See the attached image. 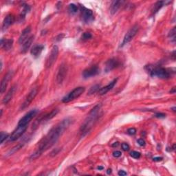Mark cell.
I'll use <instances>...</instances> for the list:
<instances>
[{
    "instance_id": "cell-1",
    "label": "cell",
    "mask_w": 176,
    "mask_h": 176,
    "mask_svg": "<svg viewBox=\"0 0 176 176\" xmlns=\"http://www.w3.org/2000/svg\"><path fill=\"white\" fill-rule=\"evenodd\" d=\"M70 124V120L69 119H65L61 122H60L59 125H57L56 127L53 128L48 132L46 136L44 137L43 140L41 141L39 146L37 149V150L33 153L30 156V160H34L37 159L42 155L43 152L47 151L48 149L51 148L54 144L57 143L59 137L63 134V132L67 127Z\"/></svg>"
},
{
    "instance_id": "cell-2",
    "label": "cell",
    "mask_w": 176,
    "mask_h": 176,
    "mask_svg": "<svg viewBox=\"0 0 176 176\" xmlns=\"http://www.w3.org/2000/svg\"><path fill=\"white\" fill-rule=\"evenodd\" d=\"M100 108L101 105L100 104L96 105L95 107L91 110L88 116L87 117V119L85 120L83 124L81 125L80 131L83 136H85L86 134H88V132L90 131V129L93 127L96 121L98 119V113L100 112Z\"/></svg>"
},
{
    "instance_id": "cell-3",
    "label": "cell",
    "mask_w": 176,
    "mask_h": 176,
    "mask_svg": "<svg viewBox=\"0 0 176 176\" xmlns=\"http://www.w3.org/2000/svg\"><path fill=\"white\" fill-rule=\"evenodd\" d=\"M147 71L151 76H157L160 79H168L171 76V73L168 69L161 67H153L149 66L147 67Z\"/></svg>"
},
{
    "instance_id": "cell-4",
    "label": "cell",
    "mask_w": 176,
    "mask_h": 176,
    "mask_svg": "<svg viewBox=\"0 0 176 176\" xmlns=\"http://www.w3.org/2000/svg\"><path fill=\"white\" fill-rule=\"evenodd\" d=\"M85 90V88H83V87H79V88H75L74 90H72L71 92H69L68 94L63 98L62 102L67 103L70 102V101L73 100L74 99H76V98H79L82 94L84 93Z\"/></svg>"
},
{
    "instance_id": "cell-5",
    "label": "cell",
    "mask_w": 176,
    "mask_h": 176,
    "mask_svg": "<svg viewBox=\"0 0 176 176\" xmlns=\"http://www.w3.org/2000/svg\"><path fill=\"white\" fill-rule=\"evenodd\" d=\"M58 55H59V48H58L57 45H54L46 60V63H45V67L47 68H49L56 62Z\"/></svg>"
},
{
    "instance_id": "cell-6",
    "label": "cell",
    "mask_w": 176,
    "mask_h": 176,
    "mask_svg": "<svg viewBox=\"0 0 176 176\" xmlns=\"http://www.w3.org/2000/svg\"><path fill=\"white\" fill-rule=\"evenodd\" d=\"M139 30V27L137 25H134L133 27H132L130 30L127 32V33L125 35V37L123 39V41H122V43L121 44V47H123L125 45H126L129 42H131V41L133 39L134 37L136 35L137 32H138Z\"/></svg>"
},
{
    "instance_id": "cell-7",
    "label": "cell",
    "mask_w": 176,
    "mask_h": 176,
    "mask_svg": "<svg viewBox=\"0 0 176 176\" xmlns=\"http://www.w3.org/2000/svg\"><path fill=\"white\" fill-rule=\"evenodd\" d=\"M37 91H38L37 88H33L32 90L30 91V92H29L27 96H26L25 100H24V102L23 103V104L21 105V110H25L26 108H27L28 106L30 105V103L32 102V100L35 99L36 96H37Z\"/></svg>"
},
{
    "instance_id": "cell-8",
    "label": "cell",
    "mask_w": 176,
    "mask_h": 176,
    "mask_svg": "<svg viewBox=\"0 0 176 176\" xmlns=\"http://www.w3.org/2000/svg\"><path fill=\"white\" fill-rule=\"evenodd\" d=\"M37 114V110H31L27 113L24 116L19 120L18 122L19 126H26V125H28V124L31 121L34 117Z\"/></svg>"
},
{
    "instance_id": "cell-9",
    "label": "cell",
    "mask_w": 176,
    "mask_h": 176,
    "mask_svg": "<svg viewBox=\"0 0 176 176\" xmlns=\"http://www.w3.org/2000/svg\"><path fill=\"white\" fill-rule=\"evenodd\" d=\"M67 72V67L66 63H63L59 66L57 75V82L59 84H61L66 79Z\"/></svg>"
},
{
    "instance_id": "cell-10",
    "label": "cell",
    "mask_w": 176,
    "mask_h": 176,
    "mask_svg": "<svg viewBox=\"0 0 176 176\" xmlns=\"http://www.w3.org/2000/svg\"><path fill=\"white\" fill-rule=\"evenodd\" d=\"M26 129H27V125H26V126H19L18 125L17 128L14 130L13 133L11 135V136H9V141L13 142L17 140L19 138H20L22 136Z\"/></svg>"
},
{
    "instance_id": "cell-11",
    "label": "cell",
    "mask_w": 176,
    "mask_h": 176,
    "mask_svg": "<svg viewBox=\"0 0 176 176\" xmlns=\"http://www.w3.org/2000/svg\"><path fill=\"white\" fill-rule=\"evenodd\" d=\"M81 14L84 21L90 23L94 20V14L91 10L88 9L84 6H81Z\"/></svg>"
},
{
    "instance_id": "cell-12",
    "label": "cell",
    "mask_w": 176,
    "mask_h": 176,
    "mask_svg": "<svg viewBox=\"0 0 176 176\" xmlns=\"http://www.w3.org/2000/svg\"><path fill=\"white\" fill-rule=\"evenodd\" d=\"M100 73V69L98 68V66H93L90 68H88L85 69L83 72V76L85 79L91 78V77L96 76L97 74Z\"/></svg>"
},
{
    "instance_id": "cell-13",
    "label": "cell",
    "mask_w": 176,
    "mask_h": 176,
    "mask_svg": "<svg viewBox=\"0 0 176 176\" xmlns=\"http://www.w3.org/2000/svg\"><path fill=\"white\" fill-rule=\"evenodd\" d=\"M13 72L9 71L8 73H7L6 75L4 76V77L2 79V81L1 82V87H0V90H1V94H4V92L6 91V89L7 88V85H8L9 81L11 80L13 77Z\"/></svg>"
},
{
    "instance_id": "cell-14",
    "label": "cell",
    "mask_w": 176,
    "mask_h": 176,
    "mask_svg": "<svg viewBox=\"0 0 176 176\" xmlns=\"http://www.w3.org/2000/svg\"><path fill=\"white\" fill-rule=\"evenodd\" d=\"M119 65H120V63L117 59H110L106 62L105 71L106 72H109L110 71L113 70L114 69L116 68L117 67H119Z\"/></svg>"
},
{
    "instance_id": "cell-15",
    "label": "cell",
    "mask_w": 176,
    "mask_h": 176,
    "mask_svg": "<svg viewBox=\"0 0 176 176\" xmlns=\"http://www.w3.org/2000/svg\"><path fill=\"white\" fill-rule=\"evenodd\" d=\"M17 91V86L16 85H14L12 87V88L10 89L9 91L7 92V94L3 98V100H2V103H4V104L6 105L8 104V103L10 102V101L11 100L12 98H13V96L14 95V94H15Z\"/></svg>"
},
{
    "instance_id": "cell-16",
    "label": "cell",
    "mask_w": 176,
    "mask_h": 176,
    "mask_svg": "<svg viewBox=\"0 0 176 176\" xmlns=\"http://www.w3.org/2000/svg\"><path fill=\"white\" fill-rule=\"evenodd\" d=\"M30 32H31V28L30 27V26H28V27L24 29L22 32H21L20 37H19V43H22L23 44V43L25 42L29 37H30V36H29L30 34Z\"/></svg>"
},
{
    "instance_id": "cell-17",
    "label": "cell",
    "mask_w": 176,
    "mask_h": 176,
    "mask_svg": "<svg viewBox=\"0 0 176 176\" xmlns=\"http://www.w3.org/2000/svg\"><path fill=\"white\" fill-rule=\"evenodd\" d=\"M14 21V17L13 14H8L5 17L2 25V30H5L8 28L10 26L12 25Z\"/></svg>"
},
{
    "instance_id": "cell-18",
    "label": "cell",
    "mask_w": 176,
    "mask_h": 176,
    "mask_svg": "<svg viewBox=\"0 0 176 176\" xmlns=\"http://www.w3.org/2000/svg\"><path fill=\"white\" fill-rule=\"evenodd\" d=\"M44 46L42 44H37L34 45L32 49L30 50V53L32 56L37 57L41 54V53L43 51Z\"/></svg>"
},
{
    "instance_id": "cell-19",
    "label": "cell",
    "mask_w": 176,
    "mask_h": 176,
    "mask_svg": "<svg viewBox=\"0 0 176 176\" xmlns=\"http://www.w3.org/2000/svg\"><path fill=\"white\" fill-rule=\"evenodd\" d=\"M116 81H117V79H114V80L111 82L110 84H108L107 86H105L103 88H100V90H98V94H99V95H104L105 94H107L108 91L114 88L116 83Z\"/></svg>"
},
{
    "instance_id": "cell-20",
    "label": "cell",
    "mask_w": 176,
    "mask_h": 176,
    "mask_svg": "<svg viewBox=\"0 0 176 176\" xmlns=\"http://www.w3.org/2000/svg\"><path fill=\"white\" fill-rule=\"evenodd\" d=\"M13 39H2L1 41V47L6 51L11 49L13 47Z\"/></svg>"
},
{
    "instance_id": "cell-21",
    "label": "cell",
    "mask_w": 176,
    "mask_h": 176,
    "mask_svg": "<svg viewBox=\"0 0 176 176\" xmlns=\"http://www.w3.org/2000/svg\"><path fill=\"white\" fill-rule=\"evenodd\" d=\"M33 41H34V36L32 35V36H30V37L23 43L22 48H21V53L24 54V53H26L28 51V50L30 48L31 45H32Z\"/></svg>"
},
{
    "instance_id": "cell-22",
    "label": "cell",
    "mask_w": 176,
    "mask_h": 176,
    "mask_svg": "<svg viewBox=\"0 0 176 176\" xmlns=\"http://www.w3.org/2000/svg\"><path fill=\"white\" fill-rule=\"evenodd\" d=\"M124 3L123 1H114L113 2L112 4V6H111L110 8V12L112 14H116L119 11V8H120V6Z\"/></svg>"
},
{
    "instance_id": "cell-23",
    "label": "cell",
    "mask_w": 176,
    "mask_h": 176,
    "mask_svg": "<svg viewBox=\"0 0 176 176\" xmlns=\"http://www.w3.org/2000/svg\"><path fill=\"white\" fill-rule=\"evenodd\" d=\"M168 3H170V2L160 1V2H156V3L153 5V8H152V10H151V12H152L153 14H156V13H158L159 10L162 8L163 6H165V4L166 5V4H168Z\"/></svg>"
},
{
    "instance_id": "cell-24",
    "label": "cell",
    "mask_w": 176,
    "mask_h": 176,
    "mask_svg": "<svg viewBox=\"0 0 176 176\" xmlns=\"http://www.w3.org/2000/svg\"><path fill=\"white\" fill-rule=\"evenodd\" d=\"M26 143V141H23V142H21V143H19L17 145L14 147L13 148H12L11 150L8 151V153H7L8 154V156H11V155H13V154L14 153H15L17 151H18L19 149H21L24 145H25Z\"/></svg>"
},
{
    "instance_id": "cell-25",
    "label": "cell",
    "mask_w": 176,
    "mask_h": 176,
    "mask_svg": "<svg viewBox=\"0 0 176 176\" xmlns=\"http://www.w3.org/2000/svg\"><path fill=\"white\" fill-rule=\"evenodd\" d=\"M100 85H95L91 87L90 88V90H89V92H88V94L91 95L93 94H95L96 92H97V91L100 90Z\"/></svg>"
},
{
    "instance_id": "cell-26",
    "label": "cell",
    "mask_w": 176,
    "mask_h": 176,
    "mask_svg": "<svg viewBox=\"0 0 176 176\" xmlns=\"http://www.w3.org/2000/svg\"><path fill=\"white\" fill-rule=\"evenodd\" d=\"M175 27H173V28L172 30H171L169 33H168V37L171 38V40L173 43L175 42Z\"/></svg>"
},
{
    "instance_id": "cell-27",
    "label": "cell",
    "mask_w": 176,
    "mask_h": 176,
    "mask_svg": "<svg viewBox=\"0 0 176 176\" xmlns=\"http://www.w3.org/2000/svg\"><path fill=\"white\" fill-rule=\"evenodd\" d=\"M68 11H69V13H70L74 14V13H76L77 11H78V7H77V6L75 4H71L69 5Z\"/></svg>"
},
{
    "instance_id": "cell-28",
    "label": "cell",
    "mask_w": 176,
    "mask_h": 176,
    "mask_svg": "<svg viewBox=\"0 0 176 176\" xmlns=\"http://www.w3.org/2000/svg\"><path fill=\"white\" fill-rule=\"evenodd\" d=\"M8 138H9V136L8 134L4 133V132H1V136H0V138H1V144H3L4 142Z\"/></svg>"
},
{
    "instance_id": "cell-29",
    "label": "cell",
    "mask_w": 176,
    "mask_h": 176,
    "mask_svg": "<svg viewBox=\"0 0 176 176\" xmlns=\"http://www.w3.org/2000/svg\"><path fill=\"white\" fill-rule=\"evenodd\" d=\"M130 156L135 159H138L140 157V153H139L138 152V151H131V153H130Z\"/></svg>"
},
{
    "instance_id": "cell-30",
    "label": "cell",
    "mask_w": 176,
    "mask_h": 176,
    "mask_svg": "<svg viewBox=\"0 0 176 176\" xmlns=\"http://www.w3.org/2000/svg\"><path fill=\"white\" fill-rule=\"evenodd\" d=\"M91 37V33H90V32H85V33H83V36H82V39L87 40V39H90Z\"/></svg>"
},
{
    "instance_id": "cell-31",
    "label": "cell",
    "mask_w": 176,
    "mask_h": 176,
    "mask_svg": "<svg viewBox=\"0 0 176 176\" xmlns=\"http://www.w3.org/2000/svg\"><path fill=\"white\" fill-rule=\"evenodd\" d=\"M121 155H122V153L120 152V151H114V153H113V156H114V157H115V158H119V157H120V156H121Z\"/></svg>"
},
{
    "instance_id": "cell-32",
    "label": "cell",
    "mask_w": 176,
    "mask_h": 176,
    "mask_svg": "<svg viewBox=\"0 0 176 176\" xmlns=\"http://www.w3.org/2000/svg\"><path fill=\"white\" fill-rule=\"evenodd\" d=\"M127 133L129 135H134L136 133V129L135 128H130L128 129V131H127Z\"/></svg>"
},
{
    "instance_id": "cell-33",
    "label": "cell",
    "mask_w": 176,
    "mask_h": 176,
    "mask_svg": "<svg viewBox=\"0 0 176 176\" xmlns=\"http://www.w3.org/2000/svg\"><path fill=\"white\" fill-rule=\"evenodd\" d=\"M122 149H123L124 151H128L129 149V144H127V143H122Z\"/></svg>"
},
{
    "instance_id": "cell-34",
    "label": "cell",
    "mask_w": 176,
    "mask_h": 176,
    "mask_svg": "<svg viewBox=\"0 0 176 176\" xmlns=\"http://www.w3.org/2000/svg\"><path fill=\"white\" fill-rule=\"evenodd\" d=\"M60 151V149H59V148H57V149H55L54 150H53L52 152H51V156H56L57 154H58V153H59Z\"/></svg>"
},
{
    "instance_id": "cell-35",
    "label": "cell",
    "mask_w": 176,
    "mask_h": 176,
    "mask_svg": "<svg viewBox=\"0 0 176 176\" xmlns=\"http://www.w3.org/2000/svg\"><path fill=\"white\" fill-rule=\"evenodd\" d=\"M138 143L139 145H140V146L145 145V141H144L143 139H141V138L138 140Z\"/></svg>"
},
{
    "instance_id": "cell-36",
    "label": "cell",
    "mask_w": 176,
    "mask_h": 176,
    "mask_svg": "<svg viewBox=\"0 0 176 176\" xmlns=\"http://www.w3.org/2000/svg\"><path fill=\"white\" fill-rule=\"evenodd\" d=\"M156 117L157 118H165L166 116V115L165 114H162V113H158L155 115Z\"/></svg>"
},
{
    "instance_id": "cell-37",
    "label": "cell",
    "mask_w": 176,
    "mask_h": 176,
    "mask_svg": "<svg viewBox=\"0 0 176 176\" xmlns=\"http://www.w3.org/2000/svg\"><path fill=\"white\" fill-rule=\"evenodd\" d=\"M118 174L120 176H125V175H127V173L125 171H122V170H120L119 171V172L118 173Z\"/></svg>"
},
{
    "instance_id": "cell-38",
    "label": "cell",
    "mask_w": 176,
    "mask_h": 176,
    "mask_svg": "<svg viewBox=\"0 0 176 176\" xmlns=\"http://www.w3.org/2000/svg\"><path fill=\"white\" fill-rule=\"evenodd\" d=\"M153 161H155V162H160L162 160V158L161 157H156V158H153Z\"/></svg>"
},
{
    "instance_id": "cell-39",
    "label": "cell",
    "mask_w": 176,
    "mask_h": 176,
    "mask_svg": "<svg viewBox=\"0 0 176 176\" xmlns=\"http://www.w3.org/2000/svg\"><path fill=\"white\" fill-rule=\"evenodd\" d=\"M107 173L108 175H110L111 173H112V169H111V168H109V169H107Z\"/></svg>"
},
{
    "instance_id": "cell-40",
    "label": "cell",
    "mask_w": 176,
    "mask_h": 176,
    "mask_svg": "<svg viewBox=\"0 0 176 176\" xmlns=\"http://www.w3.org/2000/svg\"><path fill=\"white\" fill-rule=\"evenodd\" d=\"M118 145H119V143H118V142H116V143H114V144H112V147H117Z\"/></svg>"
},
{
    "instance_id": "cell-41",
    "label": "cell",
    "mask_w": 176,
    "mask_h": 176,
    "mask_svg": "<svg viewBox=\"0 0 176 176\" xmlns=\"http://www.w3.org/2000/svg\"><path fill=\"white\" fill-rule=\"evenodd\" d=\"M170 92H171V93H173V94H174V93L175 92V88H173V90H172L171 91H170Z\"/></svg>"
},
{
    "instance_id": "cell-42",
    "label": "cell",
    "mask_w": 176,
    "mask_h": 176,
    "mask_svg": "<svg viewBox=\"0 0 176 176\" xmlns=\"http://www.w3.org/2000/svg\"><path fill=\"white\" fill-rule=\"evenodd\" d=\"M98 170H103V167H98Z\"/></svg>"
},
{
    "instance_id": "cell-43",
    "label": "cell",
    "mask_w": 176,
    "mask_h": 176,
    "mask_svg": "<svg viewBox=\"0 0 176 176\" xmlns=\"http://www.w3.org/2000/svg\"><path fill=\"white\" fill-rule=\"evenodd\" d=\"M175 144H173V150H174V149H175Z\"/></svg>"
},
{
    "instance_id": "cell-44",
    "label": "cell",
    "mask_w": 176,
    "mask_h": 176,
    "mask_svg": "<svg viewBox=\"0 0 176 176\" xmlns=\"http://www.w3.org/2000/svg\"><path fill=\"white\" fill-rule=\"evenodd\" d=\"M172 109H173V112H175V107H173V108H172Z\"/></svg>"
}]
</instances>
